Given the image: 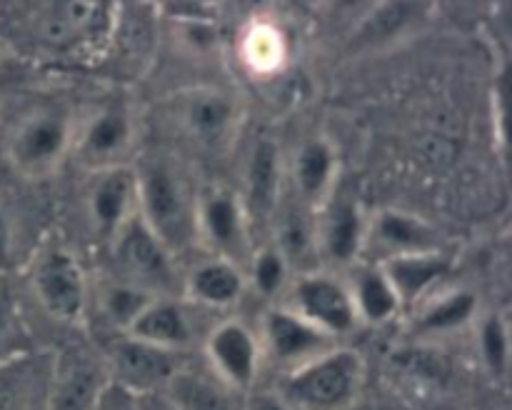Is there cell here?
Here are the masks:
<instances>
[{
	"instance_id": "obj_24",
	"label": "cell",
	"mask_w": 512,
	"mask_h": 410,
	"mask_svg": "<svg viewBox=\"0 0 512 410\" xmlns=\"http://www.w3.org/2000/svg\"><path fill=\"white\" fill-rule=\"evenodd\" d=\"M378 265L385 270L405 310L413 305L418 308L425 298L440 290V283L453 270V258L445 250H438V253L403 255V258L383 260Z\"/></svg>"
},
{
	"instance_id": "obj_16",
	"label": "cell",
	"mask_w": 512,
	"mask_h": 410,
	"mask_svg": "<svg viewBox=\"0 0 512 410\" xmlns=\"http://www.w3.org/2000/svg\"><path fill=\"white\" fill-rule=\"evenodd\" d=\"M285 160L278 140L270 135H258L250 145L243 165V185L235 190L248 213L253 233L258 228H270L275 210L285 195Z\"/></svg>"
},
{
	"instance_id": "obj_29",
	"label": "cell",
	"mask_w": 512,
	"mask_h": 410,
	"mask_svg": "<svg viewBox=\"0 0 512 410\" xmlns=\"http://www.w3.org/2000/svg\"><path fill=\"white\" fill-rule=\"evenodd\" d=\"M155 300L153 293L128 283V280L113 278L98 290V308L103 318L108 320L115 333H128L130 325L138 320V315Z\"/></svg>"
},
{
	"instance_id": "obj_4",
	"label": "cell",
	"mask_w": 512,
	"mask_h": 410,
	"mask_svg": "<svg viewBox=\"0 0 512 410\" xmlns=\"http://www.w3.org/2000/svg\"><path fill=\"white\" fill-rule=\"evenodd\" d=\"M365 385V360L353 348L328 350L285 373L275 390L293 410H350Z\"/></svg>"
},
{
	"instance_id": "obj_2",
	"label": "cell",
	"mask_w": 512,
	"mask_h": 410,
	"mask_svg": "<svg viewBox=\"0 0 512 410\" xmlns=\"http://www.w3.org/2000/svg\"><path fill=\"white\" fill-rule=\"evenodd\" d=\"M138 188V218L168 250L188 248L195 240V203L188 178L175 160L165 155H148L133 160Z\"/></svg>"
},
{
	"instance_id": "obj_3",
	"label": "cell",
	"mask_w": 512,
	"mask_h": 410,
	"mask_svg": "<svg viewBox=\"0 0 512 410\" xmlns=\"http://www.w3.org/2000/svg\"><path fill=\"white\" fill-rule=\"evenodd\" d=\"M75 115L63 103L40 100L10 123L3 140L5 163L25 180H45L60 170L73 148Z\"/></svg>"
},
{
	"instance_id": "obj_33",
	"label": "cell",
	"mask_w": 512,
	"mask_h": 410,
	"mask_svg": "<svg viewBox=\"0 0 512 410\" xmlns=\"http://www.w3.org/2000/svg\"><path fill=\"white\" fill-rule=\"evenodd\" d=\"M30 350H33L30 330L25 325L23 313H20L13 288L0 275V363L30 353Z\"/></svg>"
},
{
	"instance_id": "obj_7",
	"label": "cell",
	"mask_w": 512,
	"mask_h": 410,
	"mask_svg": "<svg viewBox=\"0 0 512 410\" xmlns=\"http://www.w3.org/2000/svg\"><path fill=\"white\" fill-rule=\"evenodd\" d=\"M30 290L45 313L63 325H80L88 313V278L78 258L63 245H45L35 253L28 275Z\"/></svg>"
},
{
	"instance_id": "obj_35",
	"label": "cell",
	"mask_w": 512,
	"mask_h": 410,
	"mask_svg": "<svg viewBox=\"0 0 512 410\" xmlns=\"http://www.w3.org/2000/svg\"><path fill=\"white\" fill-rule=\"evenodd\" d=\"M240 410H293L283 398L278 395V390H250L243 395V405Z\"/></svg>"
},
{
	"instance_id": "obj_14",
	"label": "cell",
	"mask_w": 512,
	"mask_h": 410,
	"mask_svg": "<svg viewBox=\"0 0 512 410\" xmlns=\"http://www.w3.org/2000/svg\"><path fill=\"white\" fill-rule=\"evenodd\" d=\"M315 223H318L320 268L325 263L335 268H353L355 263H360L368 215L360 200L343 183L335 185L328 200L315 210Z\"/></svg>"
},
{
	"instance_id": "obj_11",
	"label": "cell",
	"mask_w": 512,
	"mask_h": 410,
	"mask_svg": "<svg viewBox=\"0 0 512 410\" xmlns=\"http://www.w3.org/2000/svg\"><path fill=\"white\" fill-rule=\"evenodd\" d=\"M283 305L303 315L308 323H313L333 340L348 338L360 325L348 283L328 270L295 275L290 280Z\"/></svg>"
},
{
	"instance_id": "obj_23",
	"label": "cell",
	"mask_w": 512,
	"mask_h": 410,
	"mask_svg": "<svg viewBox=\"0 0 512 410\" xmlns=\"http://www.w3.org/2000/svg\"><path fill=\"white\" fill-rule=\"evenodd\" d=\"M245 290H248L245 270L213 255L193 265V270L180 280V295L185 303L203 305L210 310L233 308L243 298Z\"/></svg>"
},
{
	"instance_id": "obj_28",
	"label": "cell",
	"mask_w": 512,
	"mask_h": 410,
	"mask_svg": "<svg viewBox=\"0 0 512 410\" xmlns=\"http://www.w3.org/2000/svg\"><path fill=\"white\" fill-rule=\"evenodd\" d=\"M160 398L173 410H240L243 395L230 390L210 373L190 370L188 365L178 370Z\"/></svg>"
},
{
	"instance_id": "obj_6",
	"label": "cell",
	"mask_w": 512,
	"mask_h": 410,
	"mask_svg": "<svg viewBox=\"0 0 512 410\" xmlns=\"http://www.w3.org/2000/svg\"><path fill=\"white\" fill-rule=\"evenodd\" d=\"M138 118L125 100H105L75 118L70 158L88 173L133 165Z\"/></svg>"
},
{
	"instance_id": "obj_37",
	"label": "cell",
	"mask_w": 512,
	"mask_h": 410,
	"mask_svg": "<svg viewBox=\"0 0 512 410\" xmlns=\"http://www.w3.org/2000/svg\"><path fill=\"white\" fill-rule=\"evenodd\" d=\"M153 400H155V403H153V410H173V408H170L168 403H165L163 398H160V395H153Z\"/></svg>"
},
{
	"instance_id": "obj_34",
	"label": "cell",
	"mask_w": 512,
	"mask_h": 410,
	"mask_svg": "<svg viewBox=\"0 0 512 410\" xmlns=\"http://www.w3.org/2000/svg\"><path fill=\"white\" fill-rule=\"evenodd\" d=\"M245 63L258 73H273L285 60V38L275 25H250L243 38Z\"/></svg>"
},
{
	"instance_id": "obj_19",
	"label": "cell",
	"mask_w": 512,
	"mask_h": 410,
	"mask_svg": "<svg viewBox=\"0 0 512 410\" xmlns=\"http://www.w3.org/2000/svg\"><path fill=\"white\" fill-rule=\"evenodd\" d=\"M438 250H445L443 238L420 215L400 208H380L378 213L368 215L363 255L373 253L375 260L370 263H383L403 255L438 253Z\"/></svg>"
},
{
	"instance_id": "obj_22",
	"label": "cell",
	"mask_w": 512,
	"mask_h": 410,
	"mask_svg": "<svg viewBox=\"0 0 512 410\" xmlns=\"http://www.w3.org/2000/svg\"><path fill=\"white\" fill-rule=\"evenodd\" d=\"M53 353L18 355L0 363V410H48Z\"/></svg>"
},
{
	"instance_id": "obj_17",
	"label": "cell",
	"mask_w": 512,
	"mask_h": 410,
	"mask_svg": "<svg viewBox=\"0 0 512 410\" xmlns=\"http://www.w3.org/2000/svg\"><path fill=\"white\" fill-rule=\"evenodd\" d=\"M110 385L103 358L83 348H68L53 355L48 410H98Z\"/></svg>"
},
{
	"instance_id": "obj_30",
	"label": "cell",
	"mask_w": 512,
	"mask_h": 410,
	"mask_svg": "<svg viewBox=\"0 0 512 410\" xmlns=\"http://www.w3.org/2000/svg\"><path fill=\"white\" fill-rule=\"evenodd\" d=\"M475 338H478V355L485 373L495 383H505L510 370V333L508 320L500 313H485L475 318Z\"/></svg>"
},
{
	"instance_id": "obj_21",
	"label": "cell",
	"mask_w": 512,
	"mask_h": 410,
	"mask_svg": "<svg viewBox=\"0 0 512 410\" xmlns=\"http://www.w3.org/2000/svg\"><path fill=\"white\" fill-rule=\"evenodd\" d=\"M285 175H290V195L318 210L340 183L338 150L328 138H308L298 145Z\"/></svg>"
},
{
	"instance_id": "obj_31",
	"label": "cell",
	"mask_w": 512,
	"mask_h": 410,
	"mask_svg": "<svg viewBox=\"0 0 512 410\" xmlns=\"http://www.w3.org/2000/svg\"><path fill=\"white\" fill-rule=\"evenodd\" d=\"M425 13V5H378V8L370 10L368 18L360 23L358 30V43L363 45H380L388 43V40L398 38L403 30H408L410 25L420 23Z\"/></svg>"
},
{
	"instance_id": "obj_20",
	"label": "cell",
	"mask_w": 512,
	"mask_h": 410,
	"mask_svg": "<svg viewBox=\"0 0 512 410\" xmlns=\"http://www.w3.org/2000/svg\"><path fill=\"white\" fill-rule=\"evenodd\" d=\"M270 230H273V245L293 275L313 273L320 268L318 255V223H315V210L300 203L298 198L280 200L278 210H275L273 220H270Z\"/></svg>"
},
{
	"instance_id": "obj_8",
	"label": "cell",
	"mask_w": 512,
	"mask_h": 410,
	"mask_svg": "<svg viewBox=\"0 0 512 410\" xmlns=\"http://www.w3.org/2000/svg\"><path fill=\"white\" fill-rule=\"evenodd\" d=\"M253 225L238 193L225 185H208L195 203V240L203 243L213 258L240 265L253 255Z\"/></svg>"
},
{
	"instance_id": "obj_25",
	"label": "cell",
	"mask_w": 512,
	"mask_h": 410,
	"mask_svg": "<svg viewBox=\"0 0 512 410\" xmlns=\"http://www.w3.org/2000/svg\"><path fill=\"white\" fill-rule=\"evenodd\" d=\"M125 335L155 345V348L183 353L195 338L193 313L188 303L180 298H155Z\"/></svg>"
},
{
	"instance_id": "obj_18",
	"label": "cell",
	"mask_w": 512,
	"mask_h": 410,
	"mask_svg": "<svg viewBox=\"0 0 512 410\" xmlns=\"http://www.w3.org/2000/svg\"><path fill=\"white\" fill-rule=\"evenodd\" d=\"M85 213L95 238L100 243H113L115 235L138 215L133 165L90 173V183L85 188Z\"/></svg>"
},
{
	"instance_id": "obj_15",
	"label": "cell",
	"mask_w": 512,
	"mask_h": 410,
	"mask_svg": "<svg viewBox=\"0 0 512 410\" xmlns=\"http://www.w3.org/2000/svg\"><path fill=\"white\" fill-rule=\"evenodd\" d=\"M205 360L213 378L235 393H250L255 390V380L263 368L258 330L245 325L243 320H223L205 338Z\"/></svg>"
},
{
	"instance_id": "obj_1",
	"label": "cell",
	"mask_w": 512,
	"mask_h": 410,
	"mask_svg": "<svg viewBox=\"0 0 512 410\" xmlns=\"http://www.w3.org/2000/svg\"><path fill=\"white\" fill-rule=\"evenodd\" d=\"M115 20V3L45 0L0 8V35L40 63L98 65Z\"/></svg>"
},
{
	"instance_id": "obj_36",
	"label": "cell",
	"mask_w": 512,
	"mask_h": 410,
	"mask_svg": "<svg viewBox=\"0 0 512 410\" xmlns=\"http://www.w3.org/2000/svg\"><path fill=\"white\" fill-rule=\"evenodd\" d=\"M15 253V233H13V223H10L8 210L0 205V273L10 265Z\"/></svg>"
},
{
	"instance_id": "obj_9",
	"label": "cell",
	"mask_w": 512,
	"mask_h": 410,
	"mask_svg": "<svg viewBox=\"0 0 512 410\" xmlns=\"http://www.w3.org/2000/svg\"><path fill=\"white\" fill-rule=\"evenodd\" d=\"M110 253H113L120 280L148 290L155 298H175L180 290L175 253L145 228L138 215L115 235Z\"/></svg>"
},
{
	"instance_id": "obj_12",
	"label": "cell",
	"mask_w": 512,
	"mask_h": 410,
	"mask_svg": "<svg viewBox=\"0 0 512 410\" xmlns=\"http://www.w3.org/2000/svg\"><path fill=\"white\" fill-rule=\"evenodd\" d=\"M258 340L263 350V363L275 365L283 370V375L293 373L300 365L340 345L338 340L325 335L323 330L315 328L303 315L283 303H275L265 310L258 325Z\"/></svg>"
},
{
	"instance_id": "obj_32",
	"label": "cell",
	"mask_w": 512,
	"mask_h": 410,
	"mask_svg": "<svg viewBox=\"0 0 512 410\" xmlns=\"http://www.w3.org/2000/svg\"><path fill=\"white\" fill-rule=\"evenodd\" d=\"M293 270L283 260V255L273 248V245H260L253 250L248 260V270H245V280L255 293L263 298H280L288 293V285L293 280Z\"/></svg>"
},
{
	"instance_id": "obj_13",
	"label": "cell",
	"mask_w": 512,
	"mask_h": 410,
	"mask_svg": "<svg viewBox=\"0 0 512 410\" xmlns=\"http://www.w3.org/2000/svg\"><path fill=\"white\" fill-rule=\"evenodd\" d=\"M100 358L108 368L110 383H120L138 395H160L185 365L183 353L155 348L125 333L110 338Z\"/></svg>"
},
{
	"instance_id": "obj_26",
	"label": "cell",
	"mask_w": 512,
	"mask_h": 410,
	"mask_svg": "<svg viewBox=\"0 0 512 410\" xmlns=\"http://www.w3.org/2000/svg\"><path fill=\"white\" fill-rule=\"evenodd\" d=\"M345 283H348L360 323L385 325L403 313V305H400L388 275L378 263H370V260L368 263H363V260L355 263Z\"/></svg>"
},
{
	"instance_id": "obj_10",
	"label": "cell",
	"mask_w": 512,
	"mask_h": 410,
	"mask_svg": "<svg viewBox=\"0 0 512 410\" xmlns=\"http://www.w3.org/2000/svg\"><path fill=\"white\" fill-rule=\"evenodd\" d=\"M158 5H115L113 30L98 68L118 80H138L158 50Z\"/></svg>"
},
{
	"instance_id": "obj_5",
	"label": "cell",
	"mask_w": 512,
	"mask_h": 410,
	"mask_svg": "<svg viewBox=\"0 0 512 410\" xmlns=\"http://www.w3.org/2000/svg\"><path fill=\"white\" fill-rule=\"evenodd\" d=\"M165 115L175 133L183 135L198 153L220 158L238 140L243 128V105L218 85H195L178 90L165 103Z\"/></svg>"
},
{
	"instance_id": "obj_27",
	"label": "cell",
	"mask_w": 512,
	"mask_h": 410,
	"mask_svg": "<svg viewBox=\"0 0 512 410\" xmlns=\"http://www.w3.org/2000/svg\"><path fill=\"white\" fill-rule=\"evenodd\" d=\"M478 315V295L473 290L440 288L415 308L413 333L423 338L455 333L465 325H473Z\"/></svg>"
}]
</instances>
